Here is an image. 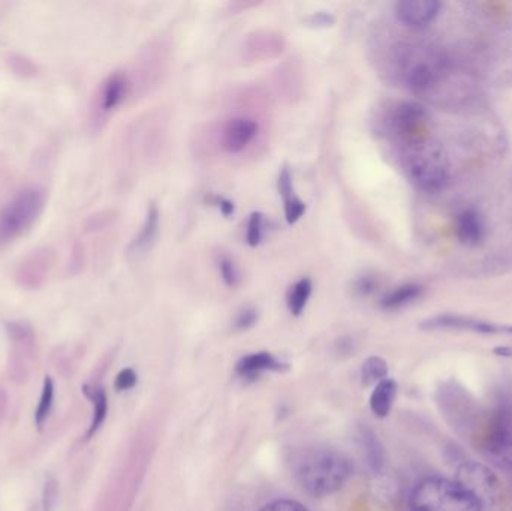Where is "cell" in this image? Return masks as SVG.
I'll return each instance as SVG.
<instances>
[{"mask_svg": "<svg viewBox=\"0 0 512 511\" xmlns=\"http://www.w3.org/2000/svg\"><path fill=\"white\" fill-rule=\"evenodd\" d=\"M312 291L313 284L309 278L300 279V281L292 285L288 297H286V306H288V311L294 317H300L303 314L307 303H309L310 296H312Z\"/></svg>", "mask_w": 512, "mask_h": 511, "instance_id": "20", "label": "cell"}, {"mask_svg": "<svg viewBox=\"0 0 512 511\" xmlns=\"http://www.w3.org/2000/svg\"><path fill=\"white\" fill-rule=\"evenodd\" d=\"M44 192L35 186L18 191L0 209V243L11 242L26 233L44 209Z\"/></svg>", "mask_w": 512, "mask_h": 511, "instance_id": "4", "label": "cell"}, {"mask_svg": "<svg viewBox=\"0 0 512 511\" xmlns=\"http://www.w3.org/2000/svg\"><path fill=\"white\" fill-rule=\"evenodd\" d=\"M258 134V123L249 117H236L227 123L222 135V147L230 155L243 152Z\"/></svg>", "mask_w": 512, "mask_h": 511, "instance_id": "9", "label": "cell"}, {"mask_svg": "<svg viewBox=\"0 0 512 511\" xmlns=\"http://www.w3.org/2000/svg\"><path fill=\"white\" fill-rule=\"evenodd\" d=\"M159 225H161V213H159L158 204L150 203L149 207H147L143 228H141L140 233L132 242L129 254H146L155 245L156 237L159 234Z\"/></svg>", "mask_w": 512, "mask_h": 511, "instance_id": "12", "label": "cell"}, {"mask_svg": "<svg viewBox=\"0 0 512 511\" xmlns=\"http://www.w3.org/2000/svg\"><path fill=\"white\" fill-rule=\"evenodd\" d=\"M128 93V78L122 72L111 75L104 83L101 92V108L104 111H113L119 107Z\"/></svg>", "mask_w": 512, "mask_h": 511, "instance_id": "17", "label": "cell"}, {"mask_svg": "<svg viewBox=\"0 0 512 511\" xmlns=\"http://www.w3.org/2000/svg\"><path fill=\"white\" fill-rule=\"evenodd\" d=\"M283 207H285V219L288 225L297 224V222L303 218L307 210L306 203H304L300 197H297V195L289 198V200L283 201Z\"/></svg>", "mask_w": 512, "mask_h": 511, "instance_id": "25", "label": "cell"}, {"mask_svg": "<svg viewBox=\"0 0 512 511\" xmlns=\"http://www.w3.org/2000/svg\"><path fill=\"white\" fill-rule=\"evenodd\" d=\"M387 377L388 365L382 357H369V359L363 363L361 381H363L364 386H376V384L381 383V381L387 380Z\"/></svg>", "mask_w": 512, "mask_h": 511, "instance_id": "21", "label": "cell"}, {"mask_svg": "<svg viewBox=\"0 0 512 511\" xmlns=\"http://www.w3.org/2000/svg\"><path fill=\"white\" fill-rule=\"evenodd\" d=\"M54 383L50 377H45L44 386H42L41 399H39L38 408L35 413V423L39 429L47 422L50 416L51 407H53Z\"/></svg>", "mask_w": 512, "mask_h": 511, "instance_id": "22", "label": "cell"}, {"mask_svg": "<svg viewBox=\"0 0 512 511\" xmlns=\"http://www.w3.org/2000/svg\"><path fill=\"white\" fill-rule=\"evenodd\" d=\"M258 311L252 306L243 308L242 311L237 314L236 321H234V329L243 332V330L252 329L256 323H258Z\"/></svg>", "mask_w": 512, "mask_h": 511, "instance_id": "28", "label": "cell"}, {"mask_svg": "<svg viewBox=\"0 0 512 511\" xmlns=\"http://www.w3.org/2000/svg\"><path fill=\"white\" fill-rule=\"evenodd\" d=\"M427 119L424 105L415 101H403L396 105L391 114V123L397 134L409 135L420 129Z\"/></svg>", "mask_w": 512, "mask_h": 511, "instance_id": "11", "label": "cell"}, {"mask_svg": "<svg viewBox=\"0 0 512 511\" xmlns=\"http://www.w3.org/2000/svg\"><path fill=\"white\" fill-rule=\"evenodd\" d=\"M83 392L93 404V419L86 434L87 440H90L99 431V428L104 425L105 419H107L108 399L102 387L84 386Z\"/></svg>", "mask_w": 512, "mask_h": 511, "instance_id": "19", "label": "cell"}, {"mask_svg": "<svg viewBox=\"0 0 512 511\" xmlns=\"http://www.w3.org/2000/svg\"><path fill=\"white\" fill-rule=\"evenodd\" d=\"M219 273H221L222 281L227 287L237 288L242 282L239 267L234 263L233 258L228 255H221L218 260Z\"/></svg>", "mask_w": 512, "mask_h": 511, "instance_id": "23", "label": "cell"}, {"mask_svg": "<svg viewBox=\"0 0 512 511\" xmlns=\"http://www.w3.org/2000/svg\"><path fill=\"white\" fill-rule=\"evenodd\" d=\"M307 23L313 27H331L336 23V18L328 12H316V14L310 15L307 18Z\"/></svg>", "mask_w": 512, "mask_h": 511, "instance_id": "32", "label": "cell"}, {"mask_svg": "<svg viewBox=\"0 0 512 511\" xmlns=\"http://www.w3.org/2000/svg\"><path fill=\"white\" fill-rule=\"evenodd\" d=\"M292 473L298 485L312 497L336 494L351 477L352 467L343 453L325 447L301 452L292 462Z\"/></svg>", "mask_w": 512, "mask_h": 511, "instance_id": "1", "label": "cell"}, {"mask_svg": "<svg viewBox=\"0 0 512 511\" xmlns=\"http://www.w3.org/2000/svg\"><path fill=\"white\" fill-rule=\"evenodd\" d=\"M288 368L286 363L277 360L273 354L261 351V353L242 357L237 362L236 372L243 380L254 381L258 380L264 372H285L288 371Z\"/></svg>", "mask_w": 512, "mask_h": 511, "instance_id": "10", "label": "cell"}, {"mask_svg": "<svg viewBox=\"0 0 512 511\" xmlns=\"http://www.w3.org/2000/svg\"><path fill=\"white\" fill-rule=\"evenodd\" d=\"M456 234L463 245L477 246L484 239L483 219L475 210H465L457 218Z\"/></svg>", "mask_w": 512, "mask_h": 511, "instance_id": "14", "label": "cell"}, {"mask_svg": "<svg viewBox=\"0 0 512 511\" xmlns=\"http://www.w3.org/2000/svg\"><path fill=\"white\" fill-rule=\"evenodd\" d=\"M277 191H279L280 197L283 201L289 200L294 197V179H292L291 171L288 167H283L279 173V179H277Z\"/></svg>", "mask_w": 512, "mask_h": 511, "instance_id": "27", "label": "cell"}, {"mask_svg": "<svg viewBox=\"0 0 512 511\" xmlns=\"http://www.w3.org/2000/svg\"><path fill=\"white\" fill-rule=\"evenodd\" d=\"M265 234V215L261 212L251 213L248 222V231H246V243L251 248L261 245Z\"/></svg>", "mask_w": 512, "mask_h": 511, "instance_id": "24", "label": "cell"}, {"mask_svg": "<svg viewBox=\"0 0 512 511\" xmlns=\"http://www.w3.org/2000/svg\"><path fill=\"white\" fill-rule=\"evenodd\" d=\"M441 3L438 0H400L394 14L400 23L409 27H423L432 23L439 14Z\"/></svg>", "mask_w": 512, "mask_h": 511, "instance_id": "8", "label": "cell"}, {"mask_svg": "<svg viewBox=\"0 0 512 511\" xmlns=\"http://www.w3.org/2000/svg\"><path fill=\"white\" fill-rule=\"evenodd\" d=\"M438 78V69L433 62L426 60H417L411 63L405 71V83L412 92L424 93L435 84Z\"/></svg>", "mask_w": 512, "mask_h": 511, "instance_id": "13", "label": "cell"}, {"mask_svg": "<svg viewBox=\"0 0 512 511\" xmlns=\"http://www.w3.org/2000/svg\"><path fill=\"white\" fill-rule=\"evenodd\" d=\"M360 449L363 452L364 461L369 465L373 473H381L385 467V452L381 441L376 437L375 432L369 428H363L358 435Z\"/></svg>", "mask_w": 512, "mask_h": 511, "instance_id": "15", "label": "cell"}, {"mask_svg": "<svg viewBox=\"0 0 512 511\" xmlns=\"http://www.w3.org/2000/svg\"><path fill=\"white\" fill-rule=\"evenodd\" d=\"M487 458L498 465H512V405L501 402L493 413L484 437Z\"/></svg>", "mask_w": 512, "mask_h": 511, "instance_id": "5", "label": "cell"}, {"mask_svg": "<svg viewBox=\"0 0 512 511\" xmlns=\"http://www.w3.org/2000/svg\"><path fill=\"white\" fill-rule=\"evenodd\" d=\"M259 511H309L306 507L301 506L297 501L292 500H276L268 503Z\"/></svg>", "mask_w": 512, "mask_h": 511, "instance_id": "31", "label": "cell"}, {"mask_svg": "<svg viewBox=\"0 0 512 511\" xmlns=\"http://www.w3.org/2000/svg\"><path fill=\"white\" fill-rule=\"evenodd\" d=\"M206 201L210 206L218 207L225 218H234V215H236V204H234V201L228 200V198L222 197V195H207Z\"/></svg>", "mask_w": 512, "mask_h": 511, "instance_id": "29", "label": "cell"}, {"mask_svg": "<svg viewBox=\"0 0 512 511\" xmlns=\"http://www.w3.org/2000/svg\"><path fill=\"white\" fill-rule=\"evenodd\" d=\"M411 511H484L483 503L456 480L426 477L412 489Z\"/></svg>", "mask_w": 512, "mask_h": 511, "instance_id": "2", "label": "cell"}, {"mask_svg": "<svg viewBox=\"0 0 512 511\" xmlns=\"http://www.w3.org/2000/svg\"><path fill=\"white\" fill-rule=\"evenodd\" d=\"M378 285V279L375 276L363 275L355 279L352 291L357 297H369L378 290Z\"/></svg>", "mask_w": 512, "mask_h": 511, "instance_id": "26", "label": "cell"}, {"mask_svg": "<svg viewBox=\"0 0 512 511\" xmlns=\"http://www.w3.org/2000/svg\"><path fill=\"white\" fill-rule=\"evenodd\" d=\"M456 482L481 503L492 501L499 491V480L490 468L478 462H465L457 470Z\"/></svg>", "mask_w": 512, "mask_h": 511, "instance_id": "6", "label": "cell"}, {"mask_svg": "<svg viewBox=\"0 0 512 511\" xmlns=\"http://www.w3.org/2000/svg\"><path fill=\"white\" fill-rule=\"evenodd\" d=\"M424 330H466V332L481 333V335H498L512 333V327L498 326L477 318L462 317V315H438L421 323Z\"/></svg>", "mask_w": 512, "mask_h": 511, "instance_id": "7", "label": "cell"}, {"mask_svg": "<svg viewBox=\"0 0 512 511\" xmlns=\"http://www.w3.org/2000/svg\"><path fill=\"white\" fill-rule=\"evenodd\" d=\"M137 384V374L132 369H123L114 381V387L117 392H125V390H131Z\"/></svg>", "mask_w": 512, "mask_h": 511, "instance_id": "30", "label": "cell"}, {"mask_svg": "<svg viewBox=\"0 0 512 511\" xmlns=\"http://www.w3.org/2000/svg\"><path fill=\"white\" fill-rule=\"evenodd\" d=\"M421 293H423V287H421V285L409 282V284L399 285V287L388 291V293L382 297L379 305H381V308L385 309V311H396V309L403 308V306L415 302V300L421 296Z\"/></svg>", "mask_w": 512, "mask_h": 511, "instance_id": "18", "label": "cell"}, {"mask_svg": "<svg viewBox=\"0 0 512 511\" xmlns=\"http://www.w3.org/2000/svg\"><path fill=\"white\" fill-rule=\"evenodd\" d=\"M397 396V383L394 380L381 381L376 384L375 390L370 396V410L379 419H385L393 408Z\"/></svg>", "mask_w": 512, "mask_h": 511, "instance_id": "16", "label": "cell"}, {"mask_svg": "<svg viewBox=\"0 0 512 511\" xmlns=\"http://www.w3.org/2000/svg\"><path fill=\"white\" fill-rule=\"evenodd\" d=\"M405 173L409 182L427 194L442 191L450 177V161L441 144L418 141L405 153Z\"/></svg>", "mask_w": 512, "mask_h": 511, "instance_id": "3", "label": "cell"}]
</instances>
